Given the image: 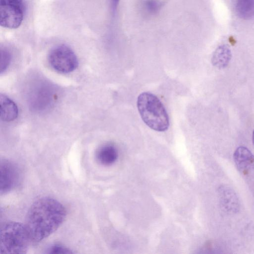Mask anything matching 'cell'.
I'll return each instance as SVG.
<instances>
[{
  "mask_svg": "<svg viewBox=\"0 0 254 254\" xmlns=\"http://www.w3.org/2000/svg\"><path fill=\"white\" fill-rule=\"evenodd\" d=\"M160 4L157 0H146L144 3L145 9L152 13L158 11L160 7Z\"/></svg>",
  "mask_w": 254,
  "mask_h": 254,
  "instance_id": "15",
  "label": "cell"
},
{
  "mask_svg": "<svg viewBox=\"0 0 254 254\" xmlns=\"http://www.w3.org/2000/svg\"><path fill=\"white\" fill-rule=\"evenodd\" d=\"M137 107L144 123L150 128L164 131L169 126L167 112L162 102L155 95L143 92L138 97Z\"/></svg>",
  "mask_w": 254,
  "mask_h": 254,
  "instance_id": "2",
  "label": "cell"
},
{
  "mask_svg": "<svg viewBox=\"0 0 254 254\" xmlns=\"http://www.w3.org/2000/svg\"><path fill=\"white\" fill-rule=\"evenodd\" d=\"M111 6L113 10H115L118 6L120 0H110Z\"/></svg>",
  "mask_w": 254,
  "mask_h": 254,
  "instance_id": "16",
  "label": "cell"
},
{
  "mask_svg": "<svg viewBox=\"0 0 254 254\" xmlns=\"http://www.w3.org/2000/svg\"><path fill=\"white\" fill-rule=\"evenodd\" d=\"M11 60L10 53L5 49L0 50V73L4 72L9 66Z\"/></svg>",
  "mask_w": 254,
  "mask_h": 254,
  "instance_id": "14",
  "label": "cell"
},
{
  "mask_svg": "<svg viewBox=\"0 0 254 254\" xmlns=\"http://www.w3.org/2000/svg\"><path fill=\"white\" fill-rule=\"evenodd\" d=\"M25 11L23 0H0V25L14 29L21 24Z\"/></svg>",
  "mask_w": 254,
  "mask_h": 254,
  "instance_id": "5",
  "label": "cell"
},
{
  "mask_svg": "<svg viewBox=\"0 0 254 254\" xmlns=\"http://www.w3.org/2000/svg\"><path fill=\"white\" fill-rule=\"evenodd\" d=\"M66 215L64 206L49 196L37 199L30 206L25 226L32 242L38 243L48 237L62 224Z\"/></svg>",
  "mask_w": 254,
  "mask_h": 254,
  "instance_id": "1",
  "label": "cell"
},
{
  "mask_svg": "<svg viewBox=\"0 0 254 254\" xmlns=\"http://www.w3.org/2000/svg\"><path fill=\"white\" fill-rule=\"evenodd\" d=\"M234 160L239 172L254 192V155L245 146H239L234 153Z\"/></svg>",
  "mask_w": 254,
  "mask_h": 254,
  "instance_id": "6",
  "label": "cell"
},
{
  "mask_svg": "<svg viewBox=\"0 0 254 254\" xmlns=\"http://www.w3.org/2000/svg\"><path fill=\"white\" fill-rule=\"evenodd\" d=\"M0 238L1 254H25L32 242L25 225L15 221L2 225Z\"/></svg>",
  "mask_w": 254,
  "mask_h": 254,
  "instance_id": "3",
  "label": "cell"
},
{
  "mask_svg": "<svg viewBox=\"0 0 254 254\" xmlns=\"http://www.w3.org/2000/svg\"><path fill=\"white\" fill-rule=\"evenodd\" d=\"M235 11L241 19L247 20L254 17V0H233Z\"/></svg>",
  "mask_w": 254,
  "mask_h": 254,
  "instance_id": "12",
  "label": "cell"
},
{
  "mask_svg": "<svg viewBox=\"0 0 254 254\" xmlns=\"http://www.w3.org/2000/svg\"><path fill=\"white\" fill-rule=\"evenodd\" d=\"M252 140H253V143L254 144V131H253V132Z\"/></svg>",
  "mask_w": 254,
  "mask_h": 254,
  "instance_id": "17",
  "label": "cell"
},
{
  "mask_svg": "<svg viewBox=\"0 0 254 254\" xmlns=\"http://www.w3.org/2000/svg\"><path fill=\"white\" fill-rule=\"evenodd\" d=\"M0 118L4 122H9L16 119L18 109L16 104L7 96L2 94L0 96Z\"/></svg>",
  "mask_w": 254,
  "mask_h": 254,
  "instance_id": "9",
  "label": "cell"
},
{
  "mask_svg": "<svg viewBox=\"0 0 254 254\" xmlns=\"http://www.w3.org/2000/svg\"><path fill=\"white\" fill-rule=\"evenodd\" d=\"M20 174L18 166L7 159H1L0 163V193L5 194L19 184Z\"/></svg>",
  "mask_w": 254,
  "mask_h": 254,
  "instance_id": "7",
  "label": "cell"
},
{
  "mask_svg": "<svg viewBox=\"0 0 254 254\" xmlns=\"http://www.w3.org/2000/svg\"><path fill=\"white\" fill-rule=\"evenodd\" d=\"M46 253L50 254H67L74 252L69 248L60 244H54L50 246L46 250Z\"/></svg>",
  "mask_w": 254,
  "mask_h": 254,
  "instance_id": "13",
  "label": "cell"
},
{
  "mask_svg": "<svg viewBox=\"0 0 254 254\" xmlns=\"http://www.w3.org/2000/svg\"><path fill=\"white\" fill-rule=\"evenodd\" d=\"M118 152L116 146L111 143L101 146L96 153L97 161L103 166H110L117 160Z\"/></svg>",
  "mask_w": 254,
  "mask_h": 254,
  "instance_id": "8",
  "label": "cell"
},
{
  "mask_svg": "<svg viewBox=\"0 0 254 254\" xmlns=\"http://www.w3.org/2000/svg\"><path fill=\"white\" fill-rule=\"evenodd\" d=\"M48 61L54 70L63 73L73 71L78 64L77 58L74 52L64 45L54 47L49 54Z\"/></svg>",
  "mask_w": 254,
  "mask_h": 254,
  "instance_id": "4",
  "label": "cell"
},
{
  "mask_svg": "<svg viewBox=\"0 0 254 254\" xmlns=\"http://www.w3.org/2000/svg\"><path fill=\"white\" fill-rule=\"evenodd\" d=\"M221 203L225 210L234 213L239 208V202L235 192L228 188H222L220 190Z\"/></svg>",
  "mask_w": 254,
  "mask_h": 254,
  "instance_id": "11",
  "label": "cell"
},
{
  "mask_svg": "<svg viewBox=\"0 0 254 254\" xmlns=\"http://www.w3.org/2000/svg\"><path fill=\"white\" fill-rule=\"evenodd\" d=\"M232 58V53L230 47L227 45H222L214 51L211 62L212 64L218 68H223L229 64Z\"/></svg>",
  "mask_w": 254,
  "mask_h": 254,
  "instance_id": "10",
  "label": "cell"
}]
</instances>
